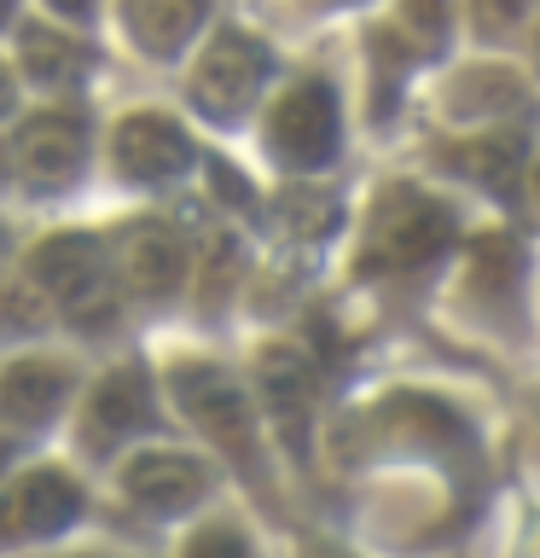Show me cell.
I'll return each instance as SVG.
<instances>
[{
  "instance_id": "1",
  "label": "cell",
  "mask_w": 540,
  "mask_h": 558,
  "mask_svg": "<svg viewBox=\"0 0 540 558\" xmlns=\"http://www.w3.org/2000/svg\"><path fill=\"white\" fill-rule=\"evenodd\" d=\"M17 274L47 296L52 314L76 338H116L134 314L111 279L105 233H94V227H52V233L29 239L17 251Z\"/></svg>"
},
{
  "instance_id": "2",
  "label": "cell",
  "mask_w": 540,
  "mask_h": 558,
  "mask_svg": "<svg viewBox=\"0 0 540 558\" xmlns=\"http://www.w3.org/2000/svg\"><path fill=\"white\" fill-rule=\"evenodd\" d=\"M64 430H70V453L82 465H116L122 453L163 442L169 430L163 378L146 361H111L105 373H87Z\"/></svg>"
},
{
  "instance_id": "3",
  "label": "cell",
  "mask_w": 540,
  "mask_h": 558,
  "mask_svg": "<svg viewBox=\"0 0 540 558\" xmlns=\"http://www.w3.org/2000/svg\"><path fill=\"white\" fill-rule=\"evenodd\" d=\"M256 140H261V157L279 174H296V181L338 169V157L348 146L343 87L326 70H296V76L273 82L256 111Z\"/></svg>"
},
{
  "instance_id": "4",
  "label": "cell",
  "mask_w": 540,
  "mask_h": 558,
  "mask_svg": "<svg viewBox=\"0 0 540 558\" xmlns=\"http://www.w3.org/2000/svg\"><path fill=\"white\" fill-rule=\"evenodd\" d=\"M163 401L186 418L192 430L209 442L216 460H226L244 483L268 477V442H261V413L250 390L233 378V366L204 361V355H181L163 373Z\"/></svg>"
},
{
  "instance_id": "5",
  "label": "cell",
  "mask_w": 540,
  "mask_h": 558,
  "mask_svg": "<svg viewBox=\"0 0 540 558\" xmlns=\"http://www.w3.org/2000/svg\"><path fill=\"white\" fill-rule=\"evenodd\" d=\"M273 82H279L273 47L256 29H244L238 17L216 12L198 52L186 59V111L209 122V129H233V122L261 111Z\"/></svg>"
},
{
  "instance_id": "6",
  "label": "cell",
  "mask_w": 540,
  "mask_h": 558,
  "mask_svg": "<svg viewBox=\"0 0 540 558\" xmlns=\"http://www.w3.org/2000/svg\"><path fill=\"white\" fill-rule=\"evenodd\" d=\"M99 157V129L82 105H24L7 129V169L12 186L35 204L70 198Z\"/></svg>"
},
{
  "instance_id": "7",
  "label": "cell",
  "mask_w": 540,
  "mask_h": 558,
  "mask_svg": "<svg viewBox=\"0 0 540 558\" xmlns=\"http://www.w3.org/2000/svg\"><path fill=\"white\" fill-rule=\"evenodd\" d=\"M105 169L128 192L186 186L204 169L198 129H192L186 111H169V105H128L105 129Z\"/></svg>"
},
{
  "instance_id": "8",
  "label": "cell",
  "mask_w": 540,
  "mask_h": 558,
  "mask_svg": "<svg viewBox=\"0 0 540 558\" xmlns=\"http://www.w3.org/2000/svg\"><path fill=\"white\" fill-rule=\"evenodd\" d=\"M87 512H94V495L70 460H24L0 483V558L59 547L87 523Z\"/></svg>"
},
{
  "instance_id": "9",
  "label": "cell",
  "mask_w": 540,
  "mask_h": 558,
  "mask_svg": "<svg viewBox=\"0 0 540 558\" xmlns=\"http://www.w3.org/2000/svg\"><path fill=\"white\" fill-rule=\"evenodd\" d=\"M82 384H87V366L76 349L35 343V349H17V355H0V436H12L24 448L64 430Z\"/></svg>"
},
{
  "instance_id": "10",
  "label": "cell",
  "mask_w": 540,
  "mask_h": 558,
  "mask_svg": "<svg viewBox=\"0 0 540 558\" xmlns=\"http://www.w3.org/2000/svg\"><path fill=\"white\" fill-rule=\"evenodd\" d=\"M76 24H99L94 12H70V7H47V12H17V24L7 35V59L17 70V87L35 94L41 105H76L82 82L94 76V35Z\"/></svg>"
},
{
  "instance_id": "11",
  "label": "cell",
  "mask_w": 540,
  "mask_h": 558,
  "mask_svg": "<svg viewBox=\"0 0 540 558\" xmlns=\"http://www.w3.org/2000/svg\"><path fill=\"white\" fill-rule=\"evenodd\" d=\"M111 488L122 506L146 518H204L221 495V465L204 448H181V442H146L134 453H122L111 465Z\"/></svg>"
},
{
  "instance_id": "12",
  "label": "cell",
  "mask_w": 540,
  "mask_h": 558,
  "mask_svg": "<svg viewBox=\"0 0 540 558\" xmlns=\"http://www.w3.org/2000/svg\"><path fill=\"white\" fill-rule=\"evenodd\" d=\"M105 256H111V279L128 308H174L192 296V244L174 221L163 216H128L105 233Z\"/></svg>"
},
{
  "instance_id": "13",
  "label": "cell",
  "mask_w": 540,
  "mask_h": 558,
  "mask_svg": "<svg viewBox=\"0 0 540 558\" xmlns=\"http://www.w3.org/2000/svg\"><path fill=\"white\" fill-rule=\"evenodd\" d=\"M453 244V209L425 186H390L372 209V227H366V251H372L378 268H395V274H413V268H430Z\"/></svg>"
},
{
  "instance_id": "14",
  "label": "cell",
  "mask_w": 540,
  "mask_h": 558,
  "mask_svg": "<svg viewBox=\"0 0 540 558\" xmlns=\"http://www.w3.org/2000/svg\"><path fill=\"white\" fill-rule=\"evenodd\" d=\"M442 111L453 122H465V134H494L512 117L529 111V76L512 64H500V59H477L447 82Z\"/></svg>"
},
{
  "instance_id": "15",
  "label": "cell",
  "mask_w": 540,
  "mask_h": 558,
  "mask_svg": "<svg viewBox=\"0 0 540 558\" xmlns=\"http://www.w3.org/2000/svg\"><path fill=\"white\" fill-rule=\"evenodd\" d=\"M111 24L122 29V41H128L134 59L146 64H186L192 52H198V41L209 35V24H216V12L209 7H116Z\"/></svg>"
},
{
  "instance_id": "16",
  "label": "cell",
  "mask_w": 540,
  "mask_h": 558,
  "mask_svg": "<svg viewBox=\"0 0 540 558\" xmlns=\"http://www.w3.org/2000/svg\"><path fill=\"white\" fill-rule=\"evenodd\" d=\"M174 558H261V541H256L244 512H233V506H209L204 518H192L181 530Z\"/></svg>"
},
{
  "instance_id": "17",
  "label": "cell",
  "mask_w": 540,
  "mask_h": 558,
  "mask_svg": "<svg viewBox=\"0 0 540 558\" xmlns=\"http://www.w3.org/2000/svg\"><path fill=\"white\" fill-rule=\"evenodd\" d=\"M52 326H59V314H52L47 296L35 291L17 268L0 274V343H7V355L47 343V331H52Z\"/></svg>"
},
{
  "instance_id": "18",
  "label": "cell",
  "mask_w": 540,
  "mask_h": 558,
  "mask_svg": "<svg viewBox=\"0 0 540 558\" xmlns=\"http://www.w3.org/2000/svg\"><path fill=\"white\" fill-rule=\"evenodd\" d=\"M24 117V87H17V70H12V59H7V47H0V122H12Z\"/></svg>"
},
{
  "instance_id": "19",
  "label": "cell",
  "mask_w": 540,
  "mask_h": 558,
  "mask_svg": "<svg viewBox=\"0 0 540 558\" xmlns=\"http://www.w3.org/2000/svg\"><path fill=\"white\" fill-rule=\"evenodd\" d=\"M17 251H24V239H17V221L0 216V274L17 268Z\"/></svg>"
},
{
  "instance_id": "20",
  "label": "cell",
  "mask_w": 540,
  "mask_h": 558,
  "mask_svg": "<svg viewBox=\"0 0 540 558\" xmlns=\"http://www.w3.org/2000/svg\"><path fill=\"white\" fill-rule=\"evenodd\" d=\"M29 558H122L116 547H52V553H29Z\"/></svg>"
},
{
  "instance_id": "21",
  "label": "cell",
  "mask_w": 540,
  "mask_h": 558,
  "mask_svg": "<svg viewBox=\"0 0 540 558\" xmlns=\"http://www.w3.org/2000/svg\"><path fill=\"white\" fill-rule=\"evenodd\" d=\"M17 465H24V448H17L12 436H0V483H7V477H12Z\"/></svg>"
},
{
  "instance_id": "22",
  "label": "cell",
  "mask_w": 540,
  "mask_h": 558,
  "mask_svg": "<svg viewBox=\"0 0 540 558\" xmlns=\"http://www.w3.org/2000/svg\"><path fill=\"white\" fill-rule=\"evenodd\" d=\"M12 186V169H7V134H0V192Z\"/></svg>"
},
{
  "instance_id": "23",
  "label": "cell",
  "mask_w": 540,
  "mask_h": 558,
  "mask_svg": "<svg viewBox=\"0 0 540 558\" xmlns=\"http://www.w3.org/2000/svg\"><path fill=\"white\" fill-rule=\"evenodd\" d=\"M529 192H535V204H540V157H535V169H529Z\"/></svg>"
},
{
  "instance_id": "24",
  "label": "cell",
  "mask_w": 540,
  "mask_h": 558,
  "mask_svg": "<svg viewBox=\"0 0 540 558\" xmlns=\"http://www.w3.org/2000/svg\"><path fill=\"white\" fill-rule=\"evenodd\" d=\"M308 558H348V553H343V547H314Z\"/></svg>"
},
{
  "instance_id": "25",
  "label": "cell",
  "mask_w": 540,
  "mask_h": 558,
  "mask_svg": "<svg viewBox=\"0 0 540 558\" xmlns=\"http://www.w3.org/2000/svg\"><path fill=\"white\" fill-rule=\"evenodd\" d=\"M535 24H540V12H535Z\"/></svg>"
}]
</instances>
